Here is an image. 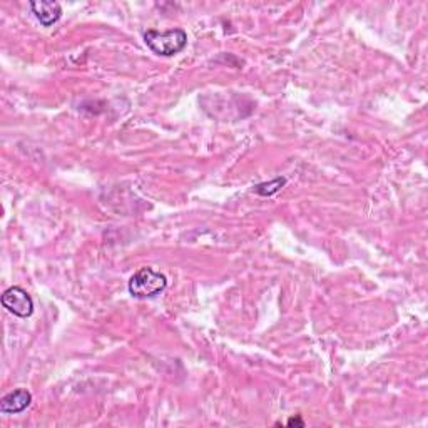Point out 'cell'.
Returning <instances> with one entry per match:
<instances>
[{
	"instance_id": "obj_1",
	"label": "cell",
	"mask_w": 428,
	"mask_h": 428,
	"mask_svg": "<svg viewBox=\"0 0 428 428\" xmlns=\"http://www.w3.org/2000/svg\"><path fill=\"white\" fill-rule=\"evenodd\" d=\"M144 42L154 54L172 57L186 49L187 33L182 28H172V31L166 32H157L151 28V31L144 33Z\"/></svg>"
},
{
	"instance_id": "obj_2",
	"label": "cell",
	"mask_w": 428,
	"mask_h": 428,
	"mask_svg": "<svg viewBox=\"0 0 428 428\" xmlns=\"http://www.w3.org/2000/svg\"><path fill=\"white\" fill-rule=\"evenodd\" d=\"M167 278L162 275L161 271H156L154 268H141L139 271L134 273L129 280V293L131 296L137 298V300H146V298H152L160 295L166 290Z\"/></svg>"
},
{
	"instance_id": "obj_3",
	"label": "cell",
	"mask_w": 428,
	"mask_h": 428,
	"mask_svg": "<svg viewBox=\"0 0 428 428\" xmlns=\"http://www.w3.org/2000/svg\"><path fill=\"white\" fill-rule=\"evenodd\" d=\"M2 305L7 311L19 318H28L33 313V301L28 293L21 286H11L4 291Z\"/></svg>"
},
{
	"instance_id": "obj_4",
	"label": "cell",
	"mask_w": 428,
	"mask_h": 428,
	"mask_svg": "<svg viewBox=\"0 0 428 428\" xmlns=\"http://www.w3.org/2000/svg\"><path fill=\"white\" fill-rule=\"evenodd\" d=\"M31 403V392H27L26 388H19V390H14L7 393L6 397H2V400H0V412L4 415H17V413H22L26 410Z\"/></svg>"
},
{
	"instance_id": "obj_5",
	"label": "cell",
	"mask_w": 428,
	"mask_h": 428,
	"mask_svg": "<svg viewBox=\"0 0 428 428\" xmlns=\"http://www.w3.org/2000/svg\"><path fill=\"white\" fill-rule=\"evenodd\" d=\"M31 9L33 16L44 27H51L59 21L62 16V7L54 0H37L31 2Z\"/></svg>"
},
{
	"instance_id": "obj_6",
	"label": "cell",
	"mask_w": 428,
	"mask_h": 428,
	"mask_svg": "<svg viewBox=\"0 0 428 428\" xmlns=\"http://www.w3.org/2000/svg\"><path fill=\"white\" fill-rule=\"evenodd\" d=\"M286 184V177H275L269 182H261V184L254 186V192L259 196H273Z\"/></svg>"
},
{
	"instance_id": "obj_7",
	"label": "cell",
	"mask_w": 428,
	"mask_h": 428,
	"mask_svg": "<svg viewBox=\"0 0 428 428\" xmlns=\"http://www.w3.org/2000/svg\"><path fill=\"white\" fill-rule=\"evenodd\" d=\"M286 425L288 427H305V422H303V418L300 415H296V417H291L290 420L286 422Z\"/></svg>"
}]
</instances>
